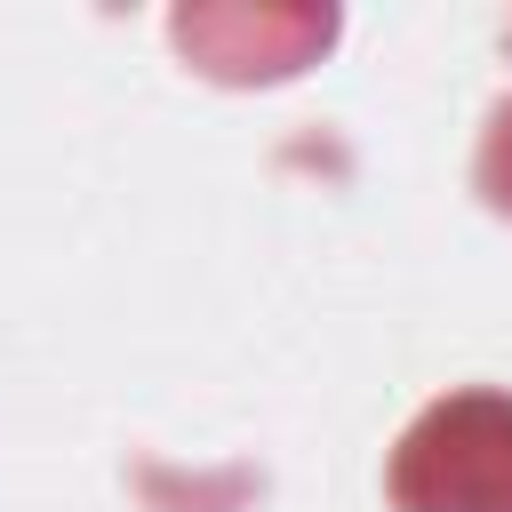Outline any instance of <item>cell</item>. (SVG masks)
Returning <instances> with one entry per match:
<instances>
[{
    "mask_svg": "<svg viewBox=\"0 0 512 512\" xmlns=\"http://www.w3.org/2000/svg\"><path fill=\"white\" fill-rule=\"evenodd\" d=\"M480 192H488V208L512 216V104H496V120L480 136Z\"/></svg>",
    "mask_w": 512,
    "mask_h": 512,
    "instance_id": "3957f363",
    "label": "cell"
},
{
    "mask_svg": "<svg viewBox=\"0 0 512 512\" xmlns=\"http://www.w3.org/2000/svg\"><path fill=\"white\" fill-rule=\"evenodd\" d=\"M400 512H512V392H448L392 448Z\"/></svg>",
    "mask_w": 512,
    "mask_h": 512,
    "instance_id": "6da1fadb",
    "label": "cell"
},
{
    "mask_svg": "<svg viewBox=\"0 0 512 512\" xmlns=\"http://www.w3.org/2000/svg\"><path fill=\"white\" fill-rule=\"evenodd\" d=\"M336 40V8H176V48L208 80H288Z\"/></svg>",
    "mask_w": 512,
    "mask_h": 512,
    "instance_id": "7a4b0ae2",
    "label": "cell"
}]
</instances>
